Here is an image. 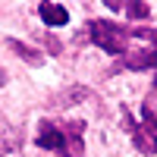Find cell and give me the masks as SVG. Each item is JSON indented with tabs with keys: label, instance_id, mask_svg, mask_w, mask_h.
Returning a JSON list of instances; mask_svg holds the SVG:
<instances>
[{
	"label": "cell",
	"instance_id": "cell-3",
	"mask_svg": "<svg viewBox=\"0 0 157 157\" xmlns=\"http://www.w3.org/2000/svg\"><path fill=\"white\" fill-rule=\"evenodd\" d=\"M88 38L94 41L101 50H107V54H113V57H120V54H126V41L132 35H129V29L126 25H120V22H110V19H91L88 22Z\"/></svg>",
	"mask_w": 157,
	"mask_h": 157
},
{
	"label": "cell",
	"instance_id": "cell-9",
	"mask_svg": "<svg viewBox=\"0 0 157 157\" xmlns=\"http://www.w3.org/2000/svg\"><path fill=\"white\" fill-rule=\"evenodd\" d=\"M145 104H151V107H154V104H157V85H154V91H151V94H148V101Z\"/></svg>",
	"mask_w": 157,
	"mask_h": 157
},
{
	"label": "cell",
	"instance_id": "cell-5",
	"mask_svg": "<svg viewBox=\"0 0 157 157\" xmlns=\"http://www.w3.org/2000/svg\"><path fill=\"white\" fill-rule=\"evenodd\" d=\"M38 16H41L50 29H63V25L69 22V10L60 6V3H41L38 6Z\"/></svg>",
	"mask_w": 157,
	"mask_h": 157
},
{
	"label": "cell",
	"instance_id": "cell-6",
	"mask_svg": "<svg viewBox=\"0 0 157 157\" xmlns=\"http://www.w3.org/2000/svg\"><path fill=\"white\" fill-rule=\"evenodd\" d=\"M6 44H10L13 50H16V54H19L22 60H29V63H32V66H41V63H44V57H41V54H38V50H32V47H25L22 41H16V38H10V41H6Z\"/></svg>",
	"mask_w": 157,
	"mask_h": 157
},
{
	"label": "cell",
	"instance_id": "cell-2",
	"mask_svg": "<svg viewBox=\"0 0 157 157\" xmlns=\"http://www.w3.org/2000/svg\"><path fill=\"white\" fill-rule=\"evenodd\" d=\"M123 126L129 129V138L141 154H157V110L151 104L141 107V123H135L132 113L123 110Z\"/></svg>",
	"mask_w": 157,
	"mask_h": 157
},
{
	"label": "cell",
	"instance_id": "cell-1",
	"mask_svg": "<svg viewBox=\"0 0 157 157\" xmlns=\"http://www.w3.org/2000/svg\"><path fill=\"white\" fill-rule=\"evenodd\" d=\"M85 123L82 120H66V123H54V120H41L38 123V148L54 151L63 157H85Z\"/></svg>",
	"mask_w": 157,
	"mask_h": 157
},
{
	"label": "cell",
	"instance_id": "cell-8",
	"mask_svg": "<svg viewBox=\"0 0 157 157\" xmlns=\"http://www.w3.org/2000/svg\"><path fill=\"white\" fill-rule=\"evenodd\" d=\"M44 41H47V47L54 50V54H60V41H57V38H50V35H44Z\"/></svg>",
	"mask_w": 157,
	"mask_h": 157
},
{
	"label": "cell",
	"instance_id": "cell-4",
	"mask_svg": "<svg viewBox=\"0 0 157 157\" xmlns=\"http://www.w3.org/2000/svg\"><path fill=\"white\" fill-rule=\"evenodd\" d=\"M120 66H123V69H135V72H141V69H157V44H151V47H145V50H135V54L123 57Z\"/></svg>",
	"mask_w": 157,
	"mask_h": 157
},
{
	"label": "cell",
	"instance_id": "cell-7",
	"mask_svg": "<svg viewBox=\"0 0 157 157\" xmlns=\"http://www.w3.org/2000/svg\"><path fill=\"white\" fill-rule=\"evenodd\" d=\"M123 13H126V19H148L151 6L141 3V0H129V3H123Z\"/></svg>",
	"mask_w": 157,
	"mask_h": 157
}]
</instances>
